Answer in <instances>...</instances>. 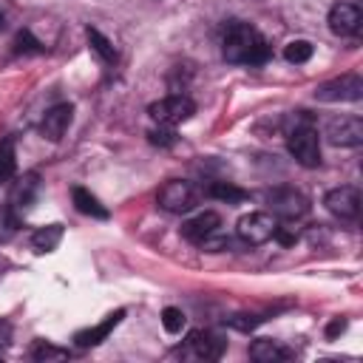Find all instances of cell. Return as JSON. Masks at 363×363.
Listing matches in <instances>:
<instances>
[{
	"instance_id": "cell-21",
	"label": "cell",
	"mask_w": 363,
	"mask_h": 363,
	"mask_svg": "<svg viewBox=\"0 0 363 363\" xmlns=\"http://www.w3.org/2000/svg\"><path fill=\"white\" fill-rule=\"evenodd\" d=\"M312 51L315 48H312L309 40H292V43L284 45V60L292 62V65H301V62H306L312 57Z\"/></svg>"
},
{
	"instance_id": "cell-9",
	"label": "cell",
	"mask_w": 363,
	"mask_h": 363,
	"mask_svg": "<svg viewBox=\"0 0 363 363\" xmlns=\"http://www.w3.org/2000/svg\"><path fill=\"white\" fill-rule=\"evenodd\" d=\"M323 204H326V210L332 216L349 221V218H357V213H360V193H357V187L340 184V187H335V190L326 193Z\"/></svg>"
},
{
	"instance_id": "cell-2",
	"label": "cell",
	"mask_w": 363,
	"mask_h": 363,
	"mask_svg": "<svg viewBox=\"0 0 363 363\" xmlns=\"http://www.w3.org/2000/svg\"><path fill=\"white\" fill-rule=\"evenodd\" d=\"M286 147H289V153L298 164H303V167H318L320 164V136L309 122L295 125L289 130Z\"/></svg>"
},
{
	"instance_id": "cell-25",
	"label": "cell",
	"mask_w": 363,
	"mask_h": 363,
	"mask_svg": "<svg viewBox=\"0 0 363 363\" xmlns=\"http://www.w3.org/2000/svg\"><path fill=\"white\" fill-rule=\"evenodd\" d=\"M68 352H62V349H57V346H51V343H45V340H40L34 349H31V357L34 360H60V357H65Z\"/></svg>"
},
{
	"instance_id": "cell-26",
	"label": "cell",
	"mask_w": 363,
	"mask_h": 363,
	"mask_svg": "<svg viewBox=\"0 0 363 363\" xmlns=\"http://www.w3.org/2000/svg\"><path fill=\"white\" fill-rule=\"evenodd\" d=\"M147 136H150V142H153V145H162V147H170V145H176V133H173V125H159V128H153Z\"/></svg>"
},
{
	"instance_id": "cell-13",
	"label": "cell",
	"mask_w": 363,
	"mask_h": 363,
	"mask_svg": "<svg viewBox=\"0 0 363 363\" xmlns=\"http://www.w3.org/2000/svg\"><path fill=\"white\" fill-rule=\"evenodd\" d=\"M71 116H74V108H71L68 102H60V105L48 108L45 116H43V136L51 139V142H60L62 133H65L68 125H71Z\"/></svg>"
},
{
	"instance_id": "cell-18",
	"label": "cell",
	"mask_w": 363,
	"mask_h": 363,
	"mask_svg": "<svg viewBox=\"0 0 363 363\" xmlns=\"http://www.w3.org/2000/svg\"><path fill=\"white\" fill-rule=\"evenodd\" d=\"M60 238H62V224H48V227L34 230L31 247H34L37 252H51V250H57Z\"/></svg>"
},
{
	"instance_id": "cell-8",
	"label": "cell",
	"mask_w": 363,
	"mask_h": 363,
	"mask_svg": "<svg viewBox=\"0 0 363 363\" xmlns=\"http://www.w3.org/2000/svg\"><path fill=\"white\" fill-rule=\"evenodd\" d=\"M269 204H272V213L281 216V218H286V221H295V218L306 216V210H309V199L301 190H295V187H278V190H272L269 193Z\"/></svg>"
},
{
	"instance_id": "cell-16",
	"label": "cell",
	"mask_w": 363,
	"mask_h": 363,
	"mask_svg": "<svg viewBox=\"0 0 363 363\" xmlns=\"http://www.w3.org/2000/svg\"><path fill=\"white\" fill-rule=\"evenodd\" d=\"M74 207L82 213V216H94V218H108V210L99 204V199L94 193H88L85 187H74Z\"/></svg>"
},
{
	"instance_id": "cell-22",
	"label": "cell",
	"mask_w": 363,
	"mask_h": 363,
	"mask_svg": "<svg viewBox=\"0 0 363 363\" xmlns=\"http://www.w3.org/2000/svg\"><path fill=\"white\" fill-rule=\"evenodd\" d=\"M85 34H88V43H91V48H94V51H96V54H99L105 62H113V60H116V48L111 45V40H108V37H102L96 28H88Z\"/></svg>"
},
{
	"instance_id": "cell-11",
	"label": "cell",
	"mask_w": 363,
	"mask_h": 363,
	"mask_svg": "<svg viewBox=\"0 0 363 363\" xmlns=\"http://www.w3.org/2000/svg\"><path fill=\"white\" fill-rule=\"evenodd\" d=\"M360 23H363V14L357 6L352 3H335L329 9V28L340 37H352L360 31Z\"/></svg>"
},
{
	"instance_id": "cell-19",
	"label": "cell",
	"mask_w": 363,
	"mask_h": 363,
	"mask_svg": "<svg viewBox=\"0 0 363 363\" xmlns=\"http://www.w3.org/2000/svg\"><path fill=\"white\" fill-rule=\"evenodd\" d=\"M17 170V150H14V139L6 136L0 142V182H9Z\"/></svg>"
},
{
	"instance_id": "cell-20",
	"label": "cell",
	"mask_w": 363,
	"mask_h": 363,
	"mask_svg": "<svg viewBox=\"0 0 363 363\" xmlns=\"http://www.w3.org/2000/svg\"><path fill=\"white\" fill-rule=\"evenodd\" d=\"M207 196H210V199H221V201H227V204H235V201H244V199H247V193H244L241 187L230 184V182H213V184L207 187Z\"/></svg>"
},
{
	"instance_id": "cell-29",
	"label": "cell",
	"mask_w": 363,
	"mask_h": 363,
	"mask_svg": "<svg viewBox=\"0 0 363 363\" xmlns=\"http://www.w3.org/2000/svg\"><path fill=\"white\" fill-rule=\"evenodd\" d=\"M343 329H346V320H343V318H335V320L326 326V337H337Z\"/></svg>"
},
{
	"instance_id": "cell-23",
	"label": "cell",
	"mask_w": 363,
	"mask_h": 363,
	"mask_svg": "<svg viewBox=\"0 0 363 363\" xmlns=\"http://www.w3.org/2000/svg\"><path fill=\"white\" fill-rule=\"evenodd\" d=\"M162 326H164V332L179 335V332L184 329V312L176 309V306H164V309H162Z\"/></svg>"
},
{
	"instance_id": "cell-28",
	"label": "cell",
	"mask_w": 363,
	"mask_h": 363,
	"mask_svg": "<svg viewBox=\"0 0 363 363\" xmlns=\"http://www.w3.org/2000/svg\"><path fill=\"white\" fill-rule=\"evenodd\" d=\"M258 323H261L258 315H235V318H230V326H235V329H241V332H250V329H255Z\"/></svg>"
},
{
	"instance_id": "cell-27",
	"label": "cell",
	"mask_w": 363,
	"mask_h": 363,
	"mask_svg": "<svg viewBox=\"0 0 363 363\" xmlns=\"http://www.w3.org/2000/svg\"><path fill=\"white\" fill-rule=\"evenodd\" d=\"M17 51H31V54H40L43 51V45L28 34V31H20L17 34Z\"/></svg>"
},
{
	"instance_id": "cell-24",
	"label": "cell",
	"mask_w": 363,
	"mask_h": 363,
	"mask_svg": "<svg viewBox=\"0 0 363 363\" xmlns=\"http://www.w3.org/2000/svg\"><path fill=\"white\" fill-rule=\"evenodd\" d=\"M272 238H275L278 244H284V247H292V244L298 241V227H295L292 221H284V224H278V221H275Z\"/></svg>"
},
{
	"instance_id": "cell-12",
	"label": "cell",
	"mask_w": 363,
	"mask_h": 363,
	"mask_svg": "<svg viewBox=\"0 0 363 363\" xmlns=\"http://www.w3.org/2000/svg\"><path fill=\"white\" fill-rule=\"evenodd\" d=\"M187 346H190V352H193L199 360H218L221 352H224V340H221L216 332H210V329L190 332Z\"/></svg>"
},
{
	"instance_id": "cell-17",
	"label": "cell",
	"mask_w": 363,
	"mask_h": 363,
	"mask_svg": "<svg viewBox=\"0 0 363 363\" xmlns=\"http://www.w3.org/2000/svg\"><path fill=\"white\" fill-rule=\"evenodd\" d=\"M37 190H40V179H37V173H26V176L14 184V190H11V201H14L17 207H28V204L34 201Z\"/></svg>"
},
{
	"instance_id": "cell-5",
	"label": "cell",
	"mask_w": 363,
	"mask_h": 363,
	"mask_svg": "<svg viewBox=\"0 0 363 363\" xmlns=\"http://www.w3.org/2000/svg\"><path fill=\"white\" fill-rule=\"evenodd\" d=\"M363 96V79L357 74H343L337 79H329L318 85L315 99L320 102H357Z\"/></svg>"
},
{
	"instance_id": "cell-10",
	"label": "cell",
	"mask_w": 363,
	"mask_h": 363,
	"mask_svg": "<svg viewBox=\"0 0 363 363\" xmlns=\"http://www.w3.org/2000/svg\"><path fill=\"white\" fill-rule=\"evenodd\" d=\"M218 227H221V216H218L216 210H201V213H196L193 218H187V221L182 224V235H184L187 241H193V244H201V241H207L210 235H216Z\"/></svg>"
},
{
	"instance_id": "cell-4",
	"label": "cell",
	"mask_w": 363,
	"mask_h": 363,
	"mask_svg": "<svg viewBox=\"0 0 363 363\" xmlns=\"http://www.w3.org/2000/svg\"><path fill=\"white\" fill-rule=\"evenodd\" d=\"M272 230H275V216L267 213V210H252V213L241 216L238 224H235L238 238H241L244 244H250V247L269 241V238H272Z\"/></svg>"
},
{
	"instance_id": "cell-15",
	"label": "cell",
	"mask_w": 363,
	"mask_h": 363,
	"mask_svg": "<svg viewBox=\"0 0 363 363\" xmlns=\"http://www.w3.org/2000/svg\"><path fill=\"white\" fill-rule=\"evenodd\" d=\"M250 357H252L255 363H278V360H286V357H289V349H284V346L275 343V340L261 337V340H252Z\"/></svg>"
},
{
	"instance_id": "cell-7",
	"label": "cell",
	"mask_w": 363,
	"mask_h": 363,
	"mask_svg": "<svg viewBox=\"0 0 363 363\" xmlns=\"http://www.w3.org/2000/svg\"><path fill=\"white\" fill-rule=\"evenodd\" d=\"M323 136H326L332 145L354 147V145L363 142V119H360V116H335V119L326 122Z\"/></svg>"
},
{
	"instance_id": "cell-3",
	"label": "cell",
	"mask_w": 363,
	"mask_h": 363,
	"mask_svg": "<svg viewBox=\"0 0 363 363\" xmlns=\"http://www.w3.org/2000/svg\"><path fill=\"white\" fill-rule=\"evenodd\" d=\"M147 113L159 122V125H179V122H187L193 113H196V102L184 94H170L159 102H150Z\"/></svg>"
},
{
	"instance_id": "cell-14",
	"label": "cell",
	"mask_w": 363,
	"mask_h": 363,
	"mask_svg": "<svg viewBox=\"0 0 363 363\" xmlns=\"http://www.w3.org/2000/svg\"><path fill=\"white\" fill-rule=\"evenodd\" d=\"M125 318V309H116V312H111L102 323H96V326H91V329H79L77 335H74V340H77V346H82V349H88V346H96V343H102L116 326H119V320Z\"/></svg>"
},
{
	"instance_id": "cell-1",
	"label": "cell",
	"mask_w": 363,
	"mask_h": 363,
	"mask_svg": "<svg viewBox=\"0 0 363 363\" xmlns=\"http://www.w3.org/2000/svg\"><path fill=\"white\" fill-rule=\"evenodd\" d=\"M221 51H224V60L227 62H250V65H261L269 57L267 40L252 26H247V23L227 26Z\"/></svg>"
},
{
	"instance_id": "cell-6",
	"label": "cell",
	"mask_w": 363,
	"mask_h": 363,
	"mask_svg": "<svg viewBox=\"0 0 363 363\" xmlns=\"http://www.w3.org/2000/svg\"><path fill=\"white\" fill-rule=\"evenodd\" d=\"M159 207L167 210V213H187L193 204H196V190L190 182L184 179H170L162 184L159 196H156Z\"/></svg>"
}]
</instances>
